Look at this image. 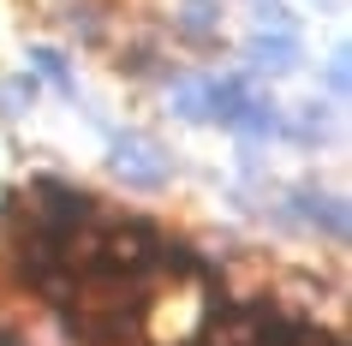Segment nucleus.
<instances>
[{
    "label": "nucleus",
    "instance_id": "1",
    "mask_svg": "<svg viewBox=\"0 0 352 346\" xmlns=\"http://www.w3.org/2000/svg\"><path fill=\"white\" fill-rule=\"evenodd\" d=\"M12 209L24 215L30 233H72V227H84V221L96 215L90 191H78V185H66V180H30Z\"/></svg>",
    "mask_w": 352,
    "mask_h": 346
},
{
    "label": "nucleus",
    "instance_id": "2",
    "mask_svg": "<svg viewBox=\"0 0 352 346\" xmlns=\"http://www.w3.org/2000/svg\"><path fill=\"white\" fill-rule=\"evenodd\" d=\"M113 167H120V180L138 185V191H162L167 185V155L149 138H138V131H126V138H113Z\"/></svg>",
    "mask_w": 352,
    "mask_h": 346
},
{
    "label": "nucleus",
    "instance_id": "3",
    "mask_svg": "<svg viewBox=\"0 0 352 346\" xmlns=\"http://www.w3.org/2000/svg\"><path fill=\"white\" fill-rule=\"evenodd\" d=\"M293 203H298L293 215L305 221V227H322L334 245L346 239V203H340V197H322V191H311V185H305V191H293Z\"/></svg>",
    "mask_w": 352,
    "mask_h": 346
},
{
    "label": "nucleus",
    "instance_id": "4",
    "mask_svg": "<svg viewBox=\"0 0 352 346\" xmlns=\"http://www.w3.org/2000/svg\"><path fill=\"white\" fill-rule=\"evenodd\" d=\"M245 54H251V66H257V72L287 78V72L298 66V36H293V30H275V36H251V48H245Z\"/></svg>",
    "mask_w": 352,
    "mask_h": 346
},
{
    "label": "nucleus",
    "instance_id": "5",
    "mask_svg": "<svg viewBox=\"0 0 352 346\" xmlns=\"http://www.w3.org/2000/svg\"><path fill=\"white\" fill-rule=\"evenodd\" d=\"M30 66H36V72L48 78L60 96H78V78L66 72V54H60V48H36V54H30Z\"/></svg>",
    "mask_w": 352,
    "mask_h": 346
},
{
    "label": "nucleus",
    "instance_id": "6",
    "mask_svg": "<svg viewBox=\"0 0 352 346\" xmlns=\"http://www.w3.org/2000/svg\"><path fill=\"white\" fill-rule=\"evenodd\" d=\"M179 30H186V36H209V30H215V6H209V0H186Z\"/></svg>",
    "mask_w": 352,
    "mask_h": 346
},
{
    "label": "nucleus",
    "instance_id": "7",
    "mask_svg": "<svg viewBox=\"0 0 352 346\" xmlns=\"http://www.w3.org/2000/svg\"><path fill=\"white\" fill-rule=\"evenodd\" d=\"M329 90H334V96H346V48L329 60Z\"/></svg>",
    "mask_w": 352,
    "mask_h": 346
},
{
    "label": "nucleus",
    "instance_id": "8",
    "mask_svg": "<svg viewBox=\"0 0 352 346\" xmlns=\"http://www.w3.org/2000/svg\"><path fill=\"white\" fill-rule=\"evenodd\" d=\"M0 346H19V340H6V334H0Z\"/></svg>",
    "mask_w": 352,
    "mask_h": 346
}]
</instances>
